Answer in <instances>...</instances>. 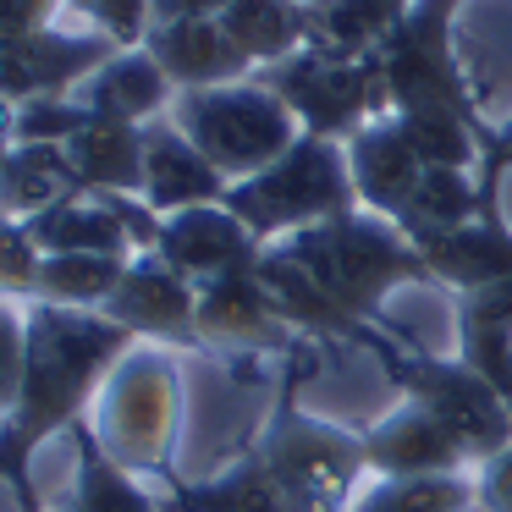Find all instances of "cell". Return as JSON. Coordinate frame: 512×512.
Segmentation results:
<instances>
[{
  "instance_id": "obj_37",
  "label": "cell",
  "mask_w": 512,
  "mask_h": 512,
  "mask_svg": "<svg viewBox=\"0 0 512 512\" xmlns=\"http://www.w3.org/2000/svg\"><path fill=\"white\" fill-rule=\"evenodd\" d=\"M155 23H182V17H221L232 0H149Z\"/></svg>"
},
{
  "instance_id": "obj_38",
  "label": "cell",
  "mask_w": 512,
  "mask_h": 512,
  "mask_svg": "<svg viewBox=\"0 0 512 512\" xmlns=\"http://www.w3.org/2000/svg\"><path fill=\"white\" fill-rule=\"evenodd\" d=\"M12 149V105H0V155Z\"/></svg>"
},
{
  "instance_id": "obj_1",
  "label": "cell",
  "mask_w": 512,
  "mask_h": 512,
  "mask_svg": "<svg viewBox=\"0 0 512 512\" xmlns=\"http://www.w3.org/2000/svg\"><path fill=\"white\" fill-rule=\"evenodd\" d=\"M28 353L23 386L12 413L0 419V485L17 496V512H39L34 496V457L45 441L72 435L89 419L111 364L133 347V336L116 320L89 309H56V303H28Z\"/></svg>"
},
{
  "instance_id": "obj_36",
  "label": "cell",
  "mask_w": 512,
  "mask_h": 512,
  "mask_svg": "<svg viewBox=\"0 0 512 512\" xmlns=\"http://www.w3.org/2000/svg\"><path fill=\"white\" fill-rule=\"evenodd\" d=\"M474 479H479V507L485 512H512V446L501 457H490V463H479Z\"/></svg>"
},
{
  "instance_id": "obj_2",
  "label": "cell",
  "mask_w": 512,
  "mask_h": 512,
  "mask_svg": "<svg viewBox=\"0 0 512 512\" xmlns=\"http://www.w3.org/2000/svg\"><path fill=\"white\" fill-rule=\"evenodd\" d=\"M270 248H281L287 259H298V265L364 325H386L380 314H386L391 292L435 287L419 243H413L397 221L369 215V210L320 221V226H309V232H292L287 243H270Z\"/></svg>"
},
{
  "instance_id": "obj_9",
  "label": "cell",
  "mask_w": 512,
  "mask_h": 512,
  "mask_svg": "<svg viewBox=\"0 0 512 512\" xmlns=\"http://www.w3.org/2000/svg\"><path fill=\"white\" fill-rule=\"evenodd\" d=\"M254 78L287 100V111L298 116L303 133L331 138V144H347L358 127H369L375 116L391 111L375 56L347 61V56H325V50L303 45L298 56L276 61V67L254 72Z\"/></svg>"
},
{
  "instance_id": "obj_31",
  "label": "cell",
  "mask_w": 512,
  "mask_h": 512,
  "mask_svg": "<svg viewBox=\"0 0 512 512\" xmlns=\"http://www.w3.org/2000/svg\"><path fill=\"white\" fill-rule=\"evenodd\" d=\"M39 243L28 237L23 221L0 215V298L6 303H34V287H39Z\"/></svg>"
},
{
  "instance_id": "obj_3",
  "label": "cell",
  "mask_w": 512,
  "mask_h": 512,
  "mask_svg": "<svg viewBox=\"0 0 512 512\" xmlns=\"http://www.w3.org/2000/svg\"><path fill=\"white\" fill-rule=\"evenodd\" d=\"M182 413H188V391H182L177 353L155 342H133L105 375L89 408V430L127 474L166 485L177 474Z\"/></svg>"
},
{
  "instance_id": "obj_13",
  "label": "cell",
  "mask_w": 512,
  "mask_h": 512,
  "mask_svg": "<svg viewBox=\"0 0 512 512\" xmlns=\"http://www.w3.org/2000/svg\"><path fill=\"white\" fill-rule=\"evenodd\" d=\"M149 254H160L171 270L204 287L215 276H237V270H259L265 243L237 221L226 204H193V210L160 215V237Z\"/></svg>"
},
{
  "instance_id": "obj_33",
  "label": "cell",
  "mask_w": 512,
  "mask_h": 512,
  "mask_svg": "<svg viewBox=\"0 0 512 512\" xmlns=\"http://www.w3.org/2000/svg\"><path fill=\"white\" fill-rule=\"evenodd\" d=\"M23 353H28L23 303H6V298H0V419L12 413L17 386H23Z\"/></svg>"
},
{
  "instance_id": "obj_35",
  "label": "cell",
  "mask_w": 512,
  "mask_h": 512,
  "mask_svg": "<svg viewBox=\"0 0 512 512\" xmlns=\"http://www.w3.org/2000/svg\"><path fill=\"white\" fill-rule=\"evenodd\" d=\"M61 12H67V0H0V39L56 28Z\"/></svg>"
},
{
  "instance_id": "obj_25",
  "label": "cell",
  "mask_w": 512,
  "mask_h": 512,
  "mask_svg": "<svg viewBox=\"0 0 512 512\" xmlns=\"http://www.w3.org/2000/svg\"><path fill=\"white\" fill-rule=\"evenodd\" d=\"M78 452V474H72V512H160V496L138 474H127L100 441H94L89 419L67 435Z\"/></svg>"
},
{
  "instance_id": "obj_32",
  "label": "cell",
  "mask_w": 512,
  "mask_h": 512,
  "mask_svg": "<svg viewBox=\"0 0 512 512\" xmlns=\"http://www.w3.org/2000/svg\"><path fill=\"white\" fill-rule=\"evenodd\" d=\"M67 12L83 17L94 34H105L122 50L144 45L149 23H155V6H149V0H67Z\"/></svg>"
},
{
  "instance_id": "obj_30",
  "label": "cell",
  "mask_w": 512,
  "mask_h": 512,
  "mask_svg": "<svg viewBox=\"0 0 512 512\" xmlns=\"http://www.w3.org/2000/svg\"><path fill=\"white\" fill-rule=\"evenodd\" d=\"M89 105L72 100V94H50V100H28L12 111V144H67L83 122H89Z\"/></svg>"
},
{
  "instance_id": "obj_24",
  "label": "cell",
  "mask_w": 512,
  "mask_h": 512,
  "mask_svg": "<svg viewBox=\"0 0 512 512\" xmlns=\"http://www.w3.org/2000/svg\"><path fill=\"white\" fill-rule=\"evenodd\" d=\"M78 177H72V160L61 144H12L0 155V215L28 221V215L50 210V204L72 199Z\"/></svg>"
},
{
  "instance_id": "obj_8",
  "label": "cell",
  "mask_w": 512,
  "mask_h": 512,
  "mask_svg": "<svg viewBox=\"0 0 512 512\" xmlns=\"http://www.w3.org/2000/svg\"><path fill=\"white\" fill-rule=\"evenodd\" d=\"M166 116L204 149V160L226 182H243L254 171H265L270 160H281L303 138L287 100L276 89H265L259 78L221 83V89H188L171 100Z\"/></svg>"
},
{
  "instance_id": "obj_4",
  "label": "cell",
  "mask_w": 512,
  "mask_h": 512,
  "mask_svg": "<svg viewBox=\"0 0 512 512\" xmlns=\"http://www.w3.org/2000/svg\"><path fill=\"white\" fill-rule=\"evenodd\" d=\"M309 364H314L309 347L281 358L276 402H270L254 446L287 474V485L298 490L314 512H347V501L358 496V479L369 474L364 441H358V430H347V424H331V419L303 408Z\"/></svg>"
},
{
  "instance_id": "obj_5",
  "label": "cell",
  "mask_w": 512,
  "mask_h": 512,
  "mask_svg": "<svg viewBox=\"0 0 512 512\" xmlns=\"http://www.w3.org/2000/svg\"><path fill=\"white\" fill-rule=\"evenodd\" d=\"M358 353H369L380 364V375L402 391L408 402L430 408L435 419H446L457 430V441L468 446V457L490 463L512 446V413L507 402L496 397L490 380H479L463 358H435L430 347H419L413 336L386 331V325H369L358 336Z\"/></svg>"
},
{
  "instance_id": "obj_22",
  "label": "cell",
  "mask_w": 512,
  "mask_h": 512,
  "mask_svg": "<svg viewBox=\"0 0 512 512\" xmlns=\"http://www.w3.org/2000/svg\"><path fill=\"white\" fill-rule=\"evenodd\" d=\"M61 149H67L83 193H133V199H144V127L116 122V116H89Z\"/></svg>"
},
{
  "instance_id": "obj_17",
  "label": "cell",
  "mask_w": 512,
  "mask_h": 512,
  "mask_svg": "<svg viewBox=\"0 0 512 512\" xmlns=\"http://www.w3.org/2000/svg\"><path fill=\"white\" fill-rule=\"evenodd\" d=\"M232 182L204 160V149L182 133L171 116L144 127V204L155 215H177L193 204H226Z\"/></svg>"
},
{
  "instance_id": "obj_10",
  "label": "cell",
  "mask_w": 512,
  "mask_h": 512,
  "mask_svg": "<svg viewBox=\"0 0 512 512\" xmlns=\"http://www.w3.org/2000/svg\"><path fill=\"white\" fill-rule=\"evenodd\" d=\"M298 347L309 342L287 325V314L259 281V270L215 276L199 287V353L248 364V358H287Z\"/></svg>"
},
{
  "instance_id": "obj_20",
  "label": "cell",
  "mask_w": 512,
  "mask_h": 512,
  "mask_svg": "<svg viewBox=\"0 0 512 512\" xmlns=\"http://www.w3.org/2000/svg\"><path fill=\"white\" fill-rule=\"evenodd\" d=\"M72 100H83L94 116H116V122L149 127L155 116L171 111L177 89H171V78L160 72V61L149 56L144 45H133V50H116L100 72H89Z\"/></svg>"
},
{
  "instance_id": "obj_6",
  "label": "cell",
  "mask_w": 512,
  "mask_h": 512,
  "mask_svg": "<svg viewBox=\"0 0 512 512\" xmlns=\"http://www.w3.org/2000/svg\"><path fill=\"white\" fill-rule=\"evenodd\" d=\"M226 210L270 248V243H287L292 232H309L320 221L364 210V204H358L353 171H347V144L303 133L281 160H270L265 171L232 182Z\"/></svg>"
},
{
  "instance_id": "obj_27",
  "label": "cell",
  "mask_w": 512,
  "mask_h": 512,
  "mask_svg": "<svg viewBox=\"0 0 512 512\" xmlns=\"http://www.w3.org/2000/svg\"><path fill=\"white\" fill-rule=\"evenodd\" d=\"M479 215H485V199H479V177H474V171L430 166L397 226L413 237V243H430V237H446V232H457V226L479 221Z\"/></svg>"
},
{
  "instance_id": "obj_26",
  "label": "cell",
  "mask_w": 512,
  "mask_h": 512,
  "mask_svg": "<svg viewBox=\"0 0 512 512\" xmlns=\"http://www.w3.org/2000/svg\"><path fill=\"white\" fill-rule=\"evenodd\" d=\"M221 28L254 61V72L276 67V61L298 56L309 45V12H303V0H232L221 12Z\"/></svg>"
},
{
  "instance_id": "obj_7",
  "label": "cell",
  "mask_w": 512,
  "mask_h": 512,
  "mask_svg": "<svg viewBox=\"0 0 512 512\" xmlns=\"http://www.w3.org/2000/svg\"><path fill=\"white\" fill-rule=\"evenodd\" d=\"M457 12H463V0H413L402 28L375 50V67L380 83H386L391 116L441 111L490 133L485 89H474V78L457 61Z\"/></svg>"
},
{
  "instance_id": "obj_29",
  "label": "cell",
  "mask_w": 512,
  "mask_h": 512,
  "mask_svg": "<svg viewBox=\"0 0 512 512\" xmlns=\"http://www.w3.org/2000/svg\"><path fill=\"white\" fill-rule=\"evenodd\" d=\"M479 507L474 474H419V479H375L364 485L347 512H468Z\"/></svg>"
},
{
  "instance_id": "obj_12",
  "label": "cell",
  "mask_w": 512,
  "mask_h": 512,
  "mask_svg": "<svg viewBox=\"0 0 512 512\" xmlns=\"http://www.w3.org/2000/svg\"><path fill=\"white\" fill-rule=\"evenodd\" d=\"M364 463L375 479H419V474H474V457L457 441L446 419H435L419 402H391V413L369 419L358 430Z\"/></svg>"
},
{
  "instance_id": "obj_21",
  "label": "cell",
  "mask_w": 512,
  "mask_h": 512,
  "mask_svg": "<svg viewBox=\"0 0 512 512\" xmlns=\"http://www.w3.org/2000/svg\"><path fill=\"white\" fill-rule=\"evenodd\" d=\"M259 281L270 287V298L281 303L287 325L303 336V342L358 347V336L369 331L364 320H353V314H347L342 303H336L331 292H325L320 281H314L309 270L298 265V259H287V254H281V248H265V259H259Z\"/></svg>"
},
{
  "instance_id": "obj_16",
  "label": "cell",
  "mask_w": 512,
  "mask_h": 512,
  "mask_svg": "<svg viewBox=\"0 0 512 512\" xmlns=\"http://www.w3.org/2000/svg\"><path fill=\"white\" fill-rule=\"evenodd\" d=\"M347 171H353V188H358V204L369 215H386V221H402L408 199L419 193L424 182V160L419 149L408 144V133L397 127V116H375L369 127H358L347 138Z\"/></svg>"
},
{
  "instance_id": "obj_14",
  "label": "cell",
  "mask_w": 512,
  "mask_h": 512,
  "mask_svg": "<svg viewBox=\"0 0 512 512\" xmlns=\"http://www.w3.org/2000/svg\"><path fill=\"white\" fill-rule=\"evenodd\" d=\"M160 512H314V507L287 485V474L248 441L221 474H204V479L171 474L166 485H160Z\"/></svg>"
},
{
  "instance_id": "obj_34",
  "label": "cell",
  "mask_w": 512,
  "mask_h": 512,
  "mask_svg": "<svg viewBox=\"0 0 512 512\" xmlns=\"http://www.w3.org/2000/svg\"><path fill=\"white\" fill-rule=\"evenodd\" d=\"M474 177H479L485 210H501V188H507V177H512V116L507 122H490V138H485V149H479Z\"/></svg>"
},
{
  "instance_id": "obj_28",
  "label": "cell",
  "mask_w": 512,
  "mask_h": 512,
  "mask_svg": "<svg viewBox=\"0 0 512 512\" xmlns=\"http://www.w3.org/2000/svg\"><path fill=\"white\" fill-rule=\"evenodd\" d=\"M127 265H133V259H116V254H45L39 259L34 303L100 314L105 303H111V292L122 287Z\"/></svg>"
},
{
  "instance_id": "obj_11",
  "label": "cell",
  "mask_w": 512,
  "mask_h": 512,
  "mask_svg": "<svg viewBox=\"0 0 512 512\" xmlns=\"http://www.w3.org/2000/svg\"><path fill=\"white\" fill-rule=\"evenodd\" d=\"M105 320H116L133 342H155L171 353H199V287L160 254H133L122 287L105 303Z\"/></svg>"
},
{
  "instance_id": "obj_39",
  "label": "cell",
  "mask_w": 512,
  "mask_h": 512,
  "mask_svg": "<svg viewBox=\"0 0 512 512\" xmlns=\"http://www.w3.org/2000/svg\"><path fill=\"white\" fill-rule=\"evenodd\" d=\"M39 512H72V507H39Z\"/></svg>"
},
{
  "instance_id": "obj_15",
  "label": "cell",
  "mask_w": 512,
  "mask_h": 512,
  "mask_svg": "<svg viewBox=\"0 0 512 512\" xmlns=\"http://www.w3.org/2000/svg\"><path fill=\"white\" fill-rule=\"evenodd\" d=\"M144 50L160 61L171 89H221V83L254 78V61L237 50V39L221 28V17H182V23H149Z\"/></svg>"
},
{
  "instance_id": "obj_23",
  "label": "cell",
  "mask_w": 512,
  "mask_h": 512,
  "mask_svg": "<svg viewBox=\"0 0 512 512\" xmlns=\"http://www.w3.org/2000/svg\"><path fill=\"white\" fill-rule=\"evenodd\" d=\"M309 12V50L364 61L402 28L413 0H303Z\"/></svg>"
},
{
  "instance_id": "obj_18",
  "label": "cell",
  "mask_w": 512,
  "mask_h": 512,
  "mask_svg": "<svg viewBox=\"0 0 512 512\" xmlns=\"http://www.w3.org/2000/svg\"><path fill=\"white\" fill-rule=\"evenodd\" d=\"M419 254L430 265L435 287H446V292L496 287V281H512V221H507V210H485L479 221L419 243Z\"/></svg>"
},
{
  "instance_id": "obj_19",
  "label": "cell",
  "mask_w": 512,
  "mask_h": 512,
  "mask_svg": "<svg viewBox=\"0 0 512 512\" xmlns=\"http://www.w3.org/2000/svg\"><path fill=\"white\" fill-rule=\"evenodd\" d=\"M23 226L39 243V254H116V259L138 254V237L111 193H72V199L28 215Z\"/></svg>"
}]
</instances>
